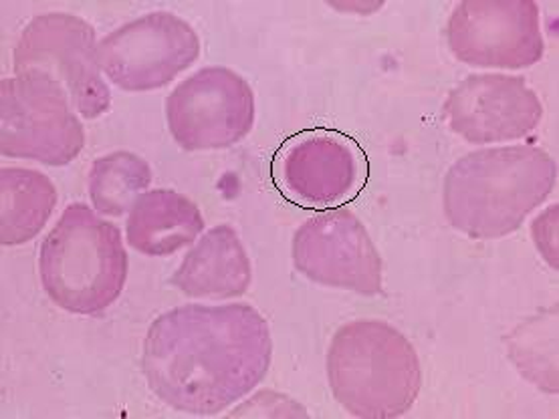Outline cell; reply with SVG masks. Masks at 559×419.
<instances>
[{
    "label": "cell",
    "mask_w": 559,
    "mask_h": 419,
    "mask_svg": "<svg viewBox=\"0 0 559 419\" xmlns=\"http://www.w3.org/2000/svg\"><path fill=\"white\" fill-rule=\"evenodd\" d=\"M166 119L174 140L188 152L227 149L253 130V89L227 67L200 69L170 93Z\"/></svg>",
    "instance_id": "obj_8"
},
{
    "label": "cell",
    "mask_w": 559,
    "mask_h": 419,
    "mask_svg": "<svg viewBox=\"0 0 559 419\" xmlns=\"http://www.w3.org/2000/svg\"><path fill=\"white\" fill-rule=\"evenodd\" d=\"M200 57L197 31L168 11L144 14L97 45L106 77L123 92H156Z\"/></svg>",
    "instance_id": "obj_7"
},
{
    "label": "cell",
    "mask_w": 559,
    "mask_h": 419,
    "mask_svg": "<svg viewBox=\"0 0 559 419\" xmlns=\"http://www.w3.org/2000/svg\"><path fill=\"white\" fill-rule=\"evenodd\" d=\"M447 40L465 65L527 69L544 59L542 13L532 0H466L454 7Z\"/></svg>",
    "instance_id": "obj_9"
},
{
    "label": "cell",
    "mask_w": 559,
    "mask_h": 419,
    "mask_svg": "<svg viewBox=\"0 0 559 419\" xmlns=\"http://www.w3.org/2000/svg\"><path fill=\"white\" fill-rule=\"evenodd\" d=\"M253 280L249 254L233 226L221 224L200 238L176 268L173 285L192 299L227 301L245 295Z\"/></svg>",
    "instance_id": "obj_13"
},
{
    "label": "cell",
    "mask_w": 559,
    "mask_h": 419,
    "mask_svg": "<svg viewBox=\"0 0 559 419\" xmlns=\"http://www.w3.org/2000/svg\"><path fill=\"white\" fill-rule=\"evenodd\" d=\"M558 182L554 157L533 145L471 152L447 171L442 206L454 230L475 240L520 230Z\"/></svg>",
    "instance_id": "obj_2"
},
{
    "label": "cell",
    "mask_w": 559,
    "mask_h": 419,
    "mask_svg": "<svg viewBox=\"0 0 559 419\" xmlns=\"http://www.w3.org/2000/svg\"><path fill=\"white\" fill-rule=\"evenodd\" d=\"M152 183V168L132 152H111L97 157L90 171V197L95 212L118 218L133 208Z\"/></svg>",
    "instance_id": "obj_16"
},
{
    "label": "cell",
    "mask_w": 559,
    "mask_h": 419,
    "mask_svg": "<svg viewBox=\"0 0 559 419\" xmlns=\"http://www.w3.org/2000/svg\"><path fill=\"white\" fill-rule=\"evenodd\" d=\"M275 176L285 196L304 208L328 210L354 196L358 159L346 137L313 130L295 135L275 159Z\"/></svg>",
    "instance_id": "obj_12"
},
{
    "label": "cell",
    "mask_w": 559,
    "mask_h": 419,
    "mask_svg": "<svg viewBox=\"0 0 559 419\" xmlns=\"http://www.w3.org/2000/svg\"><path fill=\"white\" fill-rule=\"evenodd\" d=\"M83 145V123L57 81L37 71L0 81L2 156L67 166Z\"/></svg>",
    "instance_id": "obj_5"
},
{
    "label": "cell",
    "mask_w": 559,
    "mask_h": 419,
    "mask_svg": "<svg viewBox=\"0 0 559 419\" xmlns=\"http://www.w3.org/2000/svg\"><path fill=\"white\" fill-rule=\"evenodd\" d=\"M271 355L269 323L251 304H185L150 325L142 367L166 406L216 416L265 380Z\"/></svg>",
    "instance_id": "obj_1"
},
{
    "label": "cell",
    "mask_w": 559,
    "mask_h": 419,
    "mask_svg": "<svg viewBox=\"0 0 559 419\" xmlns=\"http://www.w3.org/2000/svg\"><path fill=\"white\" fill-rule=\"evenodd\" d=\"M204 230L200 208L174 190H150L133 204L126 224L128 242L146 256H168L190 247Z\"/></svg>",
    "instance_id": "obj_14"
},
{
    "label": "cell",
    "mask_w": 559,
    "mask_h": 419,
    "mask_svg": "<svg viewBox=\"0 0 559 419\" xmlns=\"http://www.w3.org/2000/svg\"><path fill=\"white\" fill-rule=\"evenodd\" d=\"M57 206V188L49 176L28 168L0 170V242L27 244L49 223Z\"/></svg>",
    "instance_id": "obj_15"
},
{
    "label": "cell",
    "mask_w": 559,
    "mask_h": 419,
    "mask_svg": "<svg viewBox=\"0 0 559 419\" xmlns=\"http://www.w3.org/2000/svg\"><path fill=\"white\" fill-rule=\"evenodd\" d=\"M328 381L347 414L361 419L400 418L416 404L423 369L413 343L378 319L337 328L328 351Z\"/></svg>",
    "instance_id": "obj_3"
},
{
    "label": "cell",
    "mask_w": 559,
    "mask_h": 419,
    "mask_svg": "<svg viewBox=\"0 0 559 419\" xmlns=\"http://www.w3.org/2000/svg\"><path fill=\"white\" fill-rule=\"evenodd\" d=\"M95 28L69 13L35 16L14 45V75L37 71L66 89L73 109L85 119L104 116L111 92L97 61Z\"/></svg>",
    "instance_id": "obj_6"
},
{
    "label": "cell",
    "mask_w": 559,
    "mask_h": 419,
    "mask_svg": "<svg viewBox=\"0 0 559 419\" xmlns=\"http://www.w3.org/2000/svg\"><path fill=\"white\" fill-rule=\"evenodd\" d=\"M292 252L295 268L313 283L364 297L382 292L380 252L349 210H330L306 220L295 232Z\"/></svg>",
    "instance_id": "obj_10"
},
{
    "label": "cell",
    "mask_w": 559,
    "mask_h": 419,
    "mask_svg": "<svg viewBox=\"0 0 559 419\" xmlns=\"http://www.w3.org/2000/svg\"><path fill=\"white\" fill-rule=\"evenodd\" d=\"M39 271L45 292L67 313H104L128 278L120 228L87 204H69L40 244Z\"/></svg>",
    "instance_id": "obj_4"
},
{
    "label": "cell",
    "mask_w": 559,
    "mask_h": 419,
    "mask_svg": "<svg viewBox=\"0 0 559 419\" xmlns=\"http://www.w3.org/2000/svg\"><path fill=\"white\" fill-rule=\"evenodd\" d=\"M449 128L468 144H503L527 137L544 118V105L525 79L501 73L468 75L449 93Z\"/></svg>",
    "instance_id": "obj_11"
}]
</instances>
